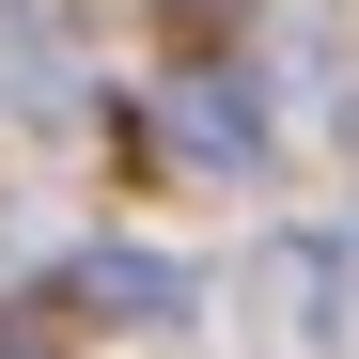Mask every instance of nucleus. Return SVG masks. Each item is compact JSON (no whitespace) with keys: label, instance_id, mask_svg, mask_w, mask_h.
<instances>
[{"label":"nucleus","instance_id":"nucleus-4","mask_svg":"<svg viewBox=\"0 0 359 359\" xmlns=\"http://www.w3.org/2000/svg\"><path fill=\"white\" fill-rule=\"evenodd\" d=\"M156 16H188V32H219V16H250V0H156Z\"/></svg>","mask_w":359,"mask_h":359},{"label":"nucleus","instance_id":"nucleus-1","mask_svg":"<svg viewBox=\"0 0 359 359\" xmlns=\"http://www.w3.org/2000/svg\"><path fill=\"white\" fill-rule=\"evenodd\" d=\"M156 141L188 156V172H219V188H250V156H266V94L234 79V63H188V79H172V109H156Z\"/></svg>","mask_w":359,"mask_h":359},{"label":"nucleus","instance_id":"nucleus-3","mask_svg":"<svg viewBox=\"0 0 359 359\" xmlns=\"http://www.w3.org/2000/svg\"><path fill=\"white\" fill-rule=\"evenodd\" d=\"M328 281H344V250H328V234H297V250H266V297H281V344H328Z\"/></svg>","mask_w":359,"mask_h":359},{"label":"nucleus","instance_id":"nucleus-5","mask_svg":"<svg viewBox=\"0 0 359 359\" xmlns=\"http://www.w3.org/2000/svg\"><path fill=\"white\" fill-rule=\"evenodd\" d=\"M0 359H32V328H0Z\"/></svg>","mask_w":359,"mask_h":359},{"label":"nucleus","instance_id":"nucleus-2","mask_svg":"<svg viewBox=\"0 0 359 359\" xmlns=\"http://www.w3.org/2000/svg\"><path fill=\"white\" fill-rule=\"evenodd\" d=\"M63 297H79V313H109V328H172V313H188V266H172V250H126V234H94V250L63 266Z\"/></svg>","mask_w":359,"mask_h":359}]
</instances>
